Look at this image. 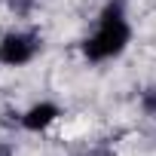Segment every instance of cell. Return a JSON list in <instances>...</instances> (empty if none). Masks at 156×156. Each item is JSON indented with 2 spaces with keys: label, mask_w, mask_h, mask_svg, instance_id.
Returning <instances> with one entry per match:
<instances>
[{
  "label": "cell",
  "mask_w": 156,
  "mask_h": 156,
  "mask_svg": "<svg viewBox=\"0 0 156 156\" xmlns=\"http://www.w3.org/2000/svg\"><path fill=\"white\" fill-rule=\"evenodd\" d=\"M144 110H147V113H156V89L144 95Z\"/></svg>",
  "instance_id": "4"
},
{
  "label": "cell",
  "mask_w": 156,
  "mask_h": 156,
  "mask_svg": "<svg viewBox=\"0 0 156 156\" xmlns=\"http://www.w3.org/2000/svg\"><path fill=\"white\" fill-rule=\"evenodd\" d=\"M126 43H129V25L122 22L119 6H113V9L104 12V22H101L98 34L92 40H86V55L89 58H107V55L122 52Z\"/></svg>",
  "instance_id": "1"
},
{
  "label": "cell",
  "mask_w": 156,
  "mask_h": 156,
  "mask_svg": "<svg viewBox=\"0 0 156 156\" xmlns=\"http://www.w3.org/2000/svg\"><path fill=\"white\" fill-rule=\"evenodd\" d=\"M58 116V107L55 104H37V107H31L28 113H25V129H31V132H40V129H46L52 119Z\"/></svg>",
  "instance_id": "3"
},
{
  "label": "cell",
  "mask_w": 156,
  "mask_h": 156,
  "mask_svg": "<svg viewBox=\"0 0 156 156\" xmlns=\"http://www.w3.org/2000/svg\"><path fill=\"white\" fill-rule=\"evenodd\" d=\"M34 55V40L25 34H9L0 43V61L3 64H25Z\"/></svg>",
  "instance_id": "2"
},
{
  "label": "cell",
  "mask_w": 156,
  "mask_h": 156,
  "mask_svg": "<svg viewBox=\"0 0 156 156\" xmlns=\"http://www.w3.org/2000/svg\"><path fill=\"white\" fill-rule=\"evenodd\" d=\"M0 156H12V153H9V147H0Z\"/></svg>",
  "instance_id": "5"
}]
</instances>
